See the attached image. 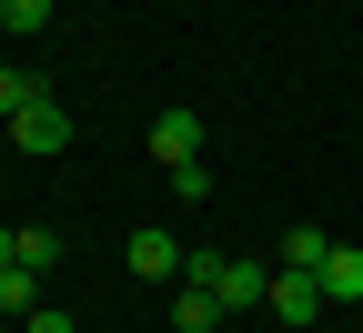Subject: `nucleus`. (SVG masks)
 I'll return each instance as SVG.
<instances>
[{"instance_id": "f257e3e1", "label": "nucleus", "mask_w": 363, "mask_h": 333, "mask_svg": "<svg viewBox=\"0 0 363 333\" xmlns=\"http://www.w3.org/2000/svg\"><path fill=\"white\" fill-rule=\"evenodd\" d=\"M152 162H162V172H192V162H202V111L172 102V111L152 121Z\"/></svg>"}, {"instance_id": "f03ea898", "label": "nucleus", "mask_w": 363, "mask_h": 333, "mask_svg": "<svg viewBox=\"0 0 363 333\" xmlns=\"http://www.w3.org/2000/svg\"><path fill=\"white\" fill-rule=\"evenodd\" d=\"M11 141H21L30 162H51V152H71V111H61V102H30V111L11 121Z\"/></svg>"}, {"instance_id": "7ed1b4c3", "label": "nucleus", "mask_w": 363, "mask_h": 333, "mask_svg": "<svg viewBox=\"0 0 363 333\" xmlns=\"http://www.w3.org/2000/svg\"><path fill=\"white\" fill-rule=\"evenodd\" d=\"M262 303H272V313H283V323L303 333V323H313V313H323L333 293H323V273H272V293H262Z\"/></svg>"}, {"instance_id": "20e7f679", "label": "nucleus", "mask_w": 363, "mask_h": 333, "mask_svg": "<svg viewBox=\"0 0 363 333\" xmlns=\"http://www.w3.org/2000/svg\"><path fill=\"white\" fill-rule=\"evenodd\" d=\"M182 263H192V253H182V243H172V232H152V222H142V232H131V273H142V283H172Z\"/></svg>"}, {"instance_id": "39448f33", "label": "nucleus", "mask_w": 363, "mask_h": 333, "mask_svg": "<svg viewBox=\"0 0 363 333\" xmlns=\"http://www.w3.org/2000/svg\"><path fill=\"white\" fill-rule=\"evenodd\" d=\"M323 293L333 303H363V243H333L323 253Z\"/></svg>"}, {"instance_id": "423d86ee", "label": "nucleus", "mask_w": 363, "mask_h": 333, "mask_svg": "<svg viewBox=\"0 0 363 333\" xmlns=\"http://www.w3.org/2000/svg\"><path fill=\"white\" fill-rule=\"evenodd\" d=\"M323 253H333L323 222H293V232H283V273H323Z\"/></svg>"}, {"instance_id": "0eeeda50", "label": "nucleus", "mask_w": 363, "mask_h": 333, "mask_svg": "<svg viewBox=\"0 0 363 333\" xmlns=\"http://www.w3.org/2000/svg\"><path fill=\"white\" fill-rule=\"evenodd\" d=\"M0 313H21V323L40 313V273H30V263H11V273H0Z\"/></svg>"}, {"instance_id": "6e6552de", "label": "nucleus", "mask_w": 363, "mask_h": 333, "mask_svg": "<svg viewBox=\"0 0 363 333\" xmlns=\"http://www.w3.org/2000/svg\"><path fill=\"white\" fill-rule=\"evenodd\" d=\"M172 323H182V333H212V323H222V303L202 293V283H182V293H172Z\"/></svg>"}, {"instance_id": "1a4fd4ad", "label": "nucleus", "mask_w": 363, "mask_h": 333, "mask_svg": "<svg viewBox=\"0 0 363 333\" xmlns=\"http://www.w3.org/2000/svg\"><path fill=\"white\" fill-rule=\"evenodd\" d=\"M30 102H51V81H30V71H0V121H21Z\"/></svg>"}, {"instance_id": "9d476101", "label": "nucleus", "mask_w": 363, "mask_h": 333, "mask_svg": "<svg viewBox=\"0 0 363 333\" xmlns=\"http://www.w3.org/2000/svg\"><path fill=\"white\" fill-rule=\"evenodd\" d=\"M21 263H30V273H51V263H61V232H40V222H30V232H21Z\"/></svg>"}, {"instance_id": "9b49d317", "label": "nucleus", "mask_w": 363, "mask_h": 333, "mask_svg": "<svg viewBox=\"0 0 363 333\" xmlns=\"http://www.w3.org/2000/svg\"><path fill=\"white\" fill-rule=\"evenodd\" d=\"M0 21H11V31H40V21H51V0H0Z\"/></svg>"}, {"instance_id": "f8f14e48", "label": "nucleus", "mask_w": 363, "mask_h": 333, "mask_svg": "<svg viewBox=\"0 0 363 333\" xmlns=\"http://www.w3.org/2000/svg\"><path fill=\"white\" fill-rule=\"evenodd\" d=\"M21 333H81V323H71V313H61V303H40V313H30V323H21Z\"/></svg>"}, {"instance_id": "ddd939ff", "label": "nucleus", "mask_w": 363, "mask_h": 333, "mask_svg": "<svg viewBox=\"0 0 363 333\" xmlns=\"http://www.w3.org/2000/svg\"><path fill=\"white\" fill-rule=\"evenodd\" d=\"M11 263H21V232H11V222H0V273H11Z\"/></svg>"}]
</instances>
